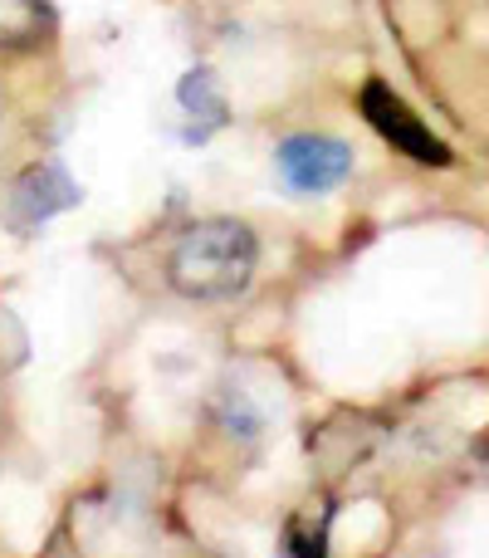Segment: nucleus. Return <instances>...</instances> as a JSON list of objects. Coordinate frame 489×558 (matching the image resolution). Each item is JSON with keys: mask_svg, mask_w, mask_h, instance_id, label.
Listing matches in <instances>:
<instances>
[{"mask_svg": "<svg viewBox=\"0 0 489 558\" xmlns=\"http://www.w3.org/2000/svg\"><path fill=\"white\" fill-rule=\"evenodd\" d=\"M259 260V245L241 221H201L176 241L167 275L186 299H235L249 284Z\"/></svg>", "mask_w": 489, "mask_h": 558, "instance_id": "obj_1", "label": "nucleus"}, {"mask_svg": "<svg viewBox=\"0 0 489 558\" xmlns=\"http://www.w3.org/2000/svg\"><path fill=\"white\" fill-rule=\"evenodd\" d=\"M363 118L392 147H402L406 157H416V162H426V167H445V162H451V147H445L441 137H436L431 128L412 113V104H406L396 88H387L382 78H367V84H363Z\"/></svg>", "mask_w": 489, "mask_h": 558, "instance_id": "obj_2", "label": "nucleus"}, {"mask_svg": "<svg viewBox=\"0 0 489 558\" xmlns=\"http://www.w3.org/2000/svg\"><path fill=\"white\" fill-rule=\"evenodd\" d=\"M279 177H284L289 192L298 196H323L333 186H343V177L353 172V153L338 137H284L274 153Z\"/></svg>", "mask_w": 489, "mask_h": 558, "instance_id": "obj_3", "label": "nucleus"}, {"mask_svg": "<svg viewBox=\"0 0 489 558\" xmlns=\"http://www.w3.org/2000/svg\"><path fill=\"white\" fill-rule=\"evenodd\" d=\"M74 202H78V186L69 182V172H64V167H54V162L25 172V177H20V186H15V216L25 226L49 221L54 211H69Z\"/></svg>", "mask_w": 489, "mask_h": 558, "instance_id": "obj_4", "label": "nucleus"}, {"mask_svg": "<svg viewBox=\"0 0 489 558\" xmlns=\"http://www.w3.org/2000/svg\"><path fill=\"white\" fill-rule=\"evenodd\" d=\"M54 35V10L45 0H0V49H39Z\"/></svg>", "mask_w": 489, "mask_h": 558, "instance_id": "obj_5", "label": "nucleus"}, {"mask_svg": "<svg viewBox=\"0 0 489 558\" xmlns=\"http://www.w3.org/2000/svg\"><path fill=\"white\" fill-rule=\"evenodd\" d=\"M176 98H182V113L196 118V137H201L206 128H221L225 123V94H221V84H216L211 69L186 74L182 88H176Z\"/></svg>", "mask_w": 489, "mask_h": 558, "instance_id": "obj_6", "label": "nucleus"}, {"mask_svg": "<svg viewBox=\"0 0 489 558\" xmlns=\"http://www.w3.org/2000/svg\"><path fill=\"white\" fill-rule=\"evenodd\" d=\"M480 456H485V461H489V432L480 436Z\"/></svg>", "mask_w": 489, "mask_h": 558, "instance_id": "obj_7", "label": "nucleus"}]
</instances>
